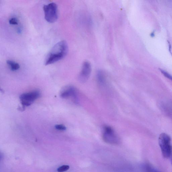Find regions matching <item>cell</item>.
<instances>
[{"label":"cell","mask_w":172,"mask_h":172,"mask_svg":"<svg viewBox=\"0 0 172 172\" xmlns=\"http://www.w3.org/2000/svg\"><path fill=\"white\" fill-rule=\"evenodd\" d=\"M146 172H160L150 165H146Z\"/></svg>","instance_id":"10"},{"label":"cell","mask_w":172,"mask_h":172,"mask_svg":"<svg viewBox=\"0 0 172 172\" xmlns=\"http://www.w3.org/2000/svg\"><path fill=\"white\" fill-rule=\"evenodd\" d=\"M159 70L164 76L172 81V75L165 70L162 69H159Z\"/></svg>","instance_id":"12"},{"label":"cell","mask_w":172,"mask_h":172,"mask_svg":"<svg viewBox=\"0 0 172 172\" xmlns=\"http://www.w3.org/2000/svg\"><path fill=\"white\" fill-rule=\"evenodd\" d=\"M7 64L9 66L10 69L13 71H17L20 68V66L17 63L10 60H8L7 61Z\"/></svg>","instance_id":"8"},{"label":"cell","mask_w":172,"mask_h":172,"mask_svg":"<svg viewBox=\"0 0 172 172\" xmlns=\"http://www.w3.org/2000/svg\"><path fill=\"white\" fill-rule=\"evenodd\" d=\"M67 43L62 40L54 45L46 57L45 65L53 64L63 59L66 56L68 51Z\"/></svg>","instance_id":"1"},{"label":"cell","mask_w":172,"mask_h":172,"mask_svg":"<svg viewBox=\"0 0 172 172\" xmlns=\"http://www.w3.org/2000/svg\"><path fill=\"white\" fill-rule=\"evenodd\" d=\"M69 169V166L67 165H64L60 166L57 170L58 172H64L68 171Z\"/></svg>","instance_id":"11"},{"label":"cell","mask_w":172,"mask_h":172,"mask_svg":"<svg viewBox=\"0 0 172 172\" xmlns=\"http://www.w3.org/2000/svg\"><path fill=\"white\" fill-rule=\"evenodd\" d=\"M103 138L106 142L109 143H116L118 141V138L112 127L105 126L103 130Z\"/></svg>","instance_id":"5"},{"label":"cell","mask_w":172,"mask_h":172,"mask_svg":"<svg viewBox=\"0 0 172 172\" xmlns=\"http://www.w3.org/2000/svg\"><path fill=\"white\" fill-rule=\"evenodd\" d=\"M9 23L12 25H17L18 24V21L17 18L13 17L10 19Z\"/></svg>","instance_id":"13"},{"label":"cell","mask_w":172,"mask_h":172,"mask_svg":"<svg viewBox=\"0 0 172 172\" xmlns=\"http://www.w3.org/2000/svg\"><path fill=\"white\" fill-rule=\"evenodd\" d=\"M61 96L64 99H67L70 97H71L74 100V101L77 102V94L76 90L74 87L70 86L63 90L61 93Z\"/></svg>","instance_id":"7"},{"label":"cell","mask_w":172,"mask_h":172,"mask_svg":"<svg viewBox=\"0 0 172 172\" xmlns=\"http://www.w3.org/2000/svg\"><path fill=\"white\" fill-rule=\"evenodd\" d=\"M45 20L50 23H54L58 18V10L57 5L54 3L44 5L43 7Z\"/></svg>","instance_id":"3"},{"label":"cell","mask_w":172,"mask_h":172,"mask_svg":"<svg viewBox=\"0 0 172 172\" xmlns=\"http://www.w3.org/2000/svg\"><path fill=\"white\" fill-rule=\"evenodd\" d=\"M159 144L163 156L167 158L170 157L172 154V146L170 136L165 133L160 134Z\"/></svg>","instance_id":"2"},{"label":"cell","mask_w":172,"mask_h":172,"mask_svg":"<svg viewBox=\"0 0 172 172\" xmlns=\"http://www.w3.org/2000/svg\"><path fill=\"white\" fill-rule=\"evenodd\" d=\"M55 127L56 129L58 130H66V127L62 124L56 125Z\"/></svg>","instance_id":"14"},{"label":"cell","mask_w":172,"mask_h":172,"mask_svg":"<svg viewBox=\"0 0 172 172\" xmlns=\"http://www.w3.org/2000/svg\"><path fill=\"white\" fill-rule=\"evenodd\" d=\"M97 79L98 82L101 84H104L106 80L105 73L102 71H98L97 73Z\"/></svg>","instance_id":"9"},{"label":"cell","mask_w":172,"mask_h":172,"mask_svg":"<svg viewBox=\"0 0 172 172\" xmlns=\"http://www.w3.org/2000/svg\"><path fill=\"white\" fill-rule=\"evenodd\" d=\"M170 157L171 158V164L172 165V154Z\"/></svg>","instance_id":"15"},{"label":"cell","mask_w":172,"mask_h":172,"mask_svg":"<svg viewBox=\"0 0 172 172\" xmlns=\"http://www.w3.org/2000/svg\"><path fill=\"white\" fill-rule=\"evenodd\" d=\"M91 65L90 63L88 61L84 62L79 76V79L81 82L85 83L88 80L91 75Z\"/></svg>","instance_id":"6"},{"label":"cell","mask_w":172,"mask_h":172,"mask_svg":"<svg viewBox=\"0 0 172 172\" xmlns=\"http://www.w3.org/2000/svg\"><path fill=\"white\" fill-rule=\"evenodd\" d=\"M40 96V92L35 91L22 94L20 95V98L22 104L24 107H25L31 106Z\"/></svg>","instance_id":"4"}]
</instances>
